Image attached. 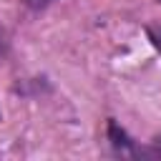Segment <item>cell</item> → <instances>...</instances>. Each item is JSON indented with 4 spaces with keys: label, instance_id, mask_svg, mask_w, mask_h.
<instances>
[{
    "label": "cell",
    "instance_id": "cell-2",
    "mask_svg": "<svg viewBox=\"0 0 161 161\" xmlns=\"http://www.w3.org/2000/svg\"><path fill=\"white\" fill-rule=\"evenodd\" d=\"M138 158H161V136H156L148 146H141Z\"/></svg>",
    "mask_w": 161,
    "mask_h": 161
},
{
    "label": "cell",
    "instance_id": "cell-4",
    "mask_svg": "<svg viewBox=\"0 0 161 161\" xmlns=\"http://www.w3.org/2000/svg\"><path fill=\"white\" fill-rule=\"evenodd\" d=\"M23 3H25L30 10H45V8H48V5H53L55 0H23Z\"/></svg>",
    "mask_w": 161,
    "mask_h": 161
},
{
    "label": "cell",
    "instance_id": "cell-1",
    "mask_svg": "<svg viewBox=\"0 0 161 161\" xmlns=\"http://www.w3.org/2000/svg\"><path fill=\"white\" fill-rule=\"evenodd\" d=\"M108 143L113 148V153L118 156H131V158H138L141 153V146L116 123V121H108Z\"/></svg>",
    "mask_w": 161,
    "mask_h": 161
},
{
    "label": "cell",
    "instance_id": "cell-3",
    "mask_svg": "<svg viewBox=\"0 0 161 161\" xmlns=\"http://www.w3.org/2000/svg\"><path fill=\"white\" fill-rule=\"evenodd\" d=\"M146 35H148L151 45L161 53V25H146Z\"/></svg>",
    "mask_w": 161,
    "mask_h": 161
},
{
    "label": "cell",
    "instance_id": "cell-6",
    "mask_svg": "<svg viewBox=\"0 0 161 161\" xmlns=\"http://www.w3.org/2000/svg\"><path fill=\"white\" fill-rule=\"evenodd\" d=\"M158 3H161V0H158Z\"/></svg>",
    "mask_w": 161,
    "mask_h": 161
},
{
    "label": "cell",
    "instance_id": "cell-5",
    "mask_svg": "<svg viewBox=\"0 0 161 161\" xmlns=\"http://www.w3.org/2000/svg\"><path fill=\"white\" fill-rule=\"evenodd\" d=\"M5 55H8V40H5V30L0 25V63L5 60Z\"/></svg>",
    "mask_w": 161,
    "mask_h": 161
}]
</instances>
